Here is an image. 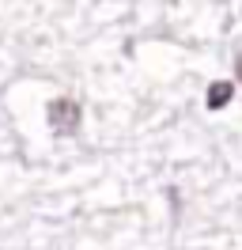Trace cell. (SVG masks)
<instances>
[{
  "label": "cell",
  "mask_w": 242,
  "mask_h": 250,
  "mask_svg": "<svg viewBox=\"0 0 242 250\" xmlns=\"http://www.w3.org/2000/svg\"><path fill=\"white\" fill-rule=\"evenodd\" d=\"M45 122H49V129H53L57 137H76V133H80V122H83V110H80L76 99L60 95V99H53V103L45 106Z\"/></svg>",
  "instance_id": "cell-1"
},
{
  "label": "cell",
  "mask_w": 242,
  "mask_h": 250,
  "mask_svg": "<svg viewBox=\"0 0 242 250\" xmlns=\"http://www.w3.org/2000/svg\"><path fill=\"white\" fill-rule=\"evenodd\" d=\"M231 99H235V83H231V80H212L208 83V95H204L208 110H223Z\"/></svg>",
  "instance_id": "cell-2"
},
{
  "label": "cell",
  "mask_w": 242,
  "mask_h": 250,
  "mask_svg": "<svg viewBox=\"0 0 242 250\" xmlns=\"http://www.w3.org/2000/svg\"><path fill=\"white\" fill-rule=\"evenodd\" d=\"M235 76H239V83H242V53H239V61H235Z\"/></svg>",
  "instance_id": "cell-3"
}]
</instances>
